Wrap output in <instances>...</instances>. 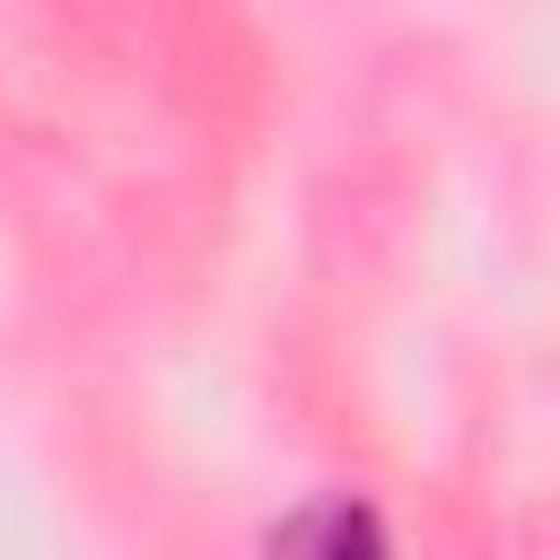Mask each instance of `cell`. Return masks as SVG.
<instances>
[{
    "instance_id": "6da1fadb",
    "label": "cell",
    "mask_w": 560,
    "mask_h": 560,
    "mask_svg": "<svg viewBox=\"0 0 560 560\" xmlns=\"http://www.w3.org/2000/svg\"><path fill=\"white\" fill-rule=\"evenodd\" d=\"M289 560H385V542H376V525L359 516V508H315V516H298V534L280 542Z\"/></svg>"
}]
</instances>
